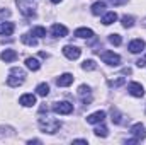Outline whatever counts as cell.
Wrapping results in <instances>:
<instances>
[{
  "label": "cell",
  "instance_id": "cell-1",
  "mask_svg": "<svg viewBox=\"0 0 146 145\" xmlns=\"http://www.w3.org/2000/svg\"><path fill=\"white\" fill-rule=\"evenodd\" d=\"M37 125H39L41 132H44V133H56V132L61 128V121L56 119V118H51V116H42V118H39Z\"/></svg>",
  "mask_w": 146,
  "mask_h": 145
},
{
  "label": "cell",
  "instance_id": "cell-2",
  "mask_svg": "<svg viewBox=\"0 0 146 145\" xmlns=\"http://www.w3.org/2000/svg\"><path fill=\"white\" fill-rule=\"evenodd\" d=\"M24 80H26V72H24L22 68H19V67L10 68L9 79H7V85H10V87H19V85L24 84Z\"/></svg>",
  "mask_w": 146,
  "mask_h": 145
},
{
  "label": "cell",
  "instance_id": "cell-3",
  "mask_svg": "<svg viewBox=\"0 0 146 145\" xmlns=\"http://www.w3.org/2000/svg\"><path fill=\"white\" fill-rule=\"evenodd\" d=\"M131 135H133V138H131V140H126V144H138V142L145 140L146 138L145 125H143V123H136V125H133V126H131Z\"/></svg>",
  "mask_w": 146,
  "mask_h": 145
},
{
  "label": "cell",
  "instance_id": "cell-4",
  "mask_svg": "<svg viewBox=\"0 0 146 145\" xmlns=\"http://www.w3.org/2000/svg\"><path fill=\"white\" fill-rule=\"evenodd\" d=\"M100 58H102L104 63H107L110 67H117V65L121 63V56L115 55L114 51H104V53L100 55Z\"/></svg>",
  "mask_w": 146,
  "mask_h": 145
},
{
  "label": "cell",
  "instance_id": "cell-5",
  "mask_svg": "<svg viewBox=\"0 0 146 145\" xmlns=\"http://www.w3.org/2000/svg\"><path fill=\"white\" fill-rule=\"evenodd\" d=\"M53 111H54L56 114H70V113H73V104H72V103H68V101L54 103Z\"/></svg>",
  "mask_w": 146,
  "mask_h": 145
},
{
  "label": "cell",
  "instance_id": "cell-6",
  "mask_svg": "<svg viewBox=\"0 0 146 145\" xmlns=\"http://www.w3.org/2000/svg\"><path fill=\"white\" fill-rule=\"evenodd\" d=\"M17 7H19V10H21V12H22L26 17H34V15H36L34 5L27 3L26 0H17Z\"/></svg>",
  "mask_w": 146,
  "mask_h": 145
},
{
  "label": "cell",
  "instance_id": "cell-7",
  "mask_svg": "<svg viewBox=\"0 0 146 145\" xmlns=\"http://www.w3.org/2000/svg\"><path fill=\"white\" fill-rule=\"evenodd\" d=\"M78 97L82 99V103L85 106H90V103H92V91H90V87L80 85L78 87Z\"/></svg>",
  "mask_w": 146,
  "mask_h": 145
},
{
  "label": "cell",
  "instance_id": "cell-8",
  "mask_svg": "<svg viewBox=\"0 0 146 145\" xmlns=\"http://www.w3.org/2000/svg\"><path fill=\"white\" fill-rule=\"evenodd\" d=\"M80 53H82V50L76 48V46H73V44H66V46L63 48V55H65L68 60H76V58L80 56Z\"/></svg>",
  "mask_w": 146,
  "mask_h": 145
},
{
  "label": "cell",
  "instance_id": "cell-9",
  "mask_svg": "<svg viewBox=\"0 0 146 145\" xmlns=\"http://www.w3.org/2000/svg\"><path fill=\"white\" fill-rule=\"evenodd\" d=\"M127 91H129V94L134 96V97H143V96H145V89H143V85L138 84V82H131V84L127 85Z\"/></svg>",
  "mask_w": 146,
  "mask_h": 145
},
{
  "label": "cell",
  "instance_id": "cell-10",
  "mask_svg": "<svg viewBox=\"0 0 146 145\" xmlns=\"http://www.w3.org/2000/svg\"><path fill=\"white\" fill-rule=\"evenodd\" d=\"M145 48H146V43L143 41V39H133V41L129 43V51L134 53V55L145 51Z\"/></svg>",
  "mask_w": 146,
  "mask_h": 145
},
{
  "label": "cell",
  "instance_id": "cell-11",
  "mask_svg": "<svg viewBox=\"0 0 146 145\" xmlns=\"http://www.w3.org/2000/svg\"><path fill=\"white\" fill-rule=\"evenodd\" d=\"M73 77L72 73H63V75H60L58 79H56V85L58 87H68V85H72L73 84Z\"/></svg>",
  "mask_w": 146,
  "mask_h": 145
},
{
  "label": "cell",
  "instance_id": "cell-12",
  "mask_svg": "<svg viewBox=\"0 0 146 145\" xmlns=\"http://www.w3.org/2000/svg\"><path fill=\"white\" fill-rule=\"evenodd\" d=\"M68 34V29L61 24H53L51 26V36L53 38H65Z\"/></svg>",
  "mask_w": 146,
  "mask_h": 145
},
{
  "label": "cell",
  "instance_id": "cell-13",
  "mask_svg": "<svg viewBox=\"0 0 146 145\" xmlns=\"http://www.w3.org/2000/svg\"><path fill=\"white\" fill-rule=\"evenodd\" d=\"M104 119H106V111H97V113H92L87 116V123H92V125L102 123Z\"/></svg>",
  "mask_w": 146,
  "mask_h": 145
},
{
  "label": "cell",
  "instance_id": "cell-14",
  "mask_svg": "<svg viewBox=\"0 0 146 145\" xmlns=\"http://www.w3.org/2000/svg\"><path fill=\"white\" fill-rule=\"evenodd\" d=\"M17 51L15 50H3L2 51V55H0V58L5 62V63H10V62H15L17 60Z\"/></svg>",
  "mask_w": 146,
  "mask_h": 145
},
{
  "label": "cell",
  "instance_id": "cell-15",
  "mask_svg": "<svg viewBox=\"0 0 146 145\" xmlns=\"http://www.w3.org/2000/svg\"><path fill=\"white\" fill-rule=\"evenodd\" d=\"M19 103H21L24 108H31V106L36 104V96H34V94H24V96H21Z\"/></svg>",
  "mask_w": 146,
  "mask_h": 145
},
{
  "label": "cell",
  "instance_id": "cell-16",
  "mask_svg": "<svg viewBox=\"0 0 146 145\" xmlns=\"http://www.w3.org/2000/svg\"><path fill=\"white\" fill-rule=\"evenodd\" d=\"M75 36L82 38V39H90V38H94V31L88 29V28H78L75 31Z\"/></svg>",
  "mask_w": 146,
  "mask_h": 145
},
{
  "label": "cell",
  "instance_id": "cell-17",
  "mask_svg": "<svg viewBox=\"0 0 146 145\" xmlns=\"http://www.w3.org/2000/svg\"><path fill=\"white\" fill-rule=\"evenodd\" d=\"M14 29H15V26L12 22H2L0 24V34L2 36H12Z\"/></svg>",
  "mask_w": 146,
  "mask_h": 145
},
{
  "label": "cell",
  "instance_id": "cell-18",
  "mask_svg": "<svg viewBox=\"0 0 146 145\" xmlns=\"http://www.w3.org/2000/svg\"><path fill=\"white\" fill-rule=\"evenodd\" d=\"M26 67H27L29 70H33V72H37V70L41 68V63H39V60H37V58L29 56V58H26Z\"/></svg>",
  "mask_w": 146,
  "mask_h": 145
},
{
  "label": "cell",
  "instance_id": "cell-19",
  "mask_svg": "<svg viewBox=\"0 0 146 145\" xmlns=\"http://www.w3.org/2000/svg\"><path fill=\"white\" fill-rule=\"evenodd\" d=\"M104 12H106V2H104V0L95 2V3L92 5V14H94V15H100V14H104Z\"/></svg>",
  "mask_w": 146,
  "mask_h": 145
},
{
  "label": "cell",
  "instance_id": "cell-20",
  "mask_svg": "<svg viewBox=\"0 0 146 145\" xmlns=\"http://www.w3.org/2000/svg\"><path fill=\"white\" fill-rule=\"evenodd\" d=\"M117 21V14L115 12H107L104 17H102V24L104 26H110V24H114Z\"/></svg>",
  "mask_w": 146,
  "mask_h": 145
},
{
  "label": "cell",
  "instance_id": "cell-21",
  "mask_svg": "<svg viewBox=\"0 0 146 145\" xmlns=\"http://www.w3.org/2000/svg\"><path fill=\"white\" fill-rule=\"evenodd\" d=\"M110 114H112V123H115V125H122V123H124V119H122L124 116L117 111V108L110 109Z\"/></svg>",
  "mask_w": 146,
  "mask_h": 145
},
{
  "label": "cell",
  "instance_id": "cell-22",
  "mask_svg": "<svg viewBox=\"0 0 146 145\" xmlns=\"http://www.w3.org/2000/svg\"><path fill=\"white\" fill-rule=\"evenodd\" d=\"M21 41L24 44H27V46H37V39L33 34H22L21 36Z\"/></svg>",
  "mask_w": 146,
  "mask_h": 145
},
{
  "label": "cell",
  "instance_id": "cell-23",
  "mask_svg": "<svg viewBox=\"0 0 146 145\" xmlns=\"http://www.w3.org/2000/svg\"><path fill=\"white\" fill-rule=\"evenodd\" d=\"M36 92H37V96H41V97H46V96L49 94V85H48L46 82L39 84V85L36 87Z\"/></svg>",
  "mask_w": 146,
  "mask_h": 145
},
{
  "label": "cell",
  "instance_id": "cell-24",
  "mask_svg": "<svg viewBox=\"0 0 146 145\" xmlns=\"http://www.w3.org/2000/svg\"><path fill=\"white\" fill-rule=\"evenodd\" d=\"M10 135H14V128L2 125V126H0V138H7V137H10Z\"/></svg>",
  "mask_w": 146,
  "mask_h": 145
},
{
  "label": "cell",
  "instance_id": "cell-25",
  "mask_svg": "<svg viewBox=\"0 0 146 145\" xmlns=\"http://www.w3.org/2000/svg\"><path fill=\"white\" fill-rule=\"evenodd\" d=\"M31 34H33V36H36V38H44V36H46V29H44L42 26H36V28H33Z\"/></svg>",
  "mask_w": 146,
  "mask_h": 145
},
{
  "label": "cell",
  "instance_id": "cell-26",
  "mask_svg": "<svg viewBox=\"0 0 146 145\" xmlns=\"http://www.w3.org/2000/svg\"><path fill=\"white\" fill-rule=\"evenodd\" d=\"M122 26L124 28H133L134 26V17L133 15H122Z\"/></svg>",
  "mask_w": 146,
  "mask_h": 145
},
{
  "label": "cell",
  "instance_id": "cell-27",
  "mask_svg": "<svg viewBox=\"0 0 146 145\" xmlns=\"http://www.w3.org/2000/svg\"><path fill=\"white\" fill-rule=\"evenodd\" d=\"M94 133H95V135H97V137H102V138H104V137H107V135H109V132H107V128H106V126H104V125H100V126H97V128H95V130H94Z\"/></svg>",
  "mask_w": 146,
  "mask_h": 145
},
{
  "label": "cell",
  "instance_id": "cell-28",
  "mask_svg": "<svg viewBox=\"0 0 146 145\" xmlns=\"http://www.w3.org/2000/svg\"><path fill=\"white\" fill-rule=\"evenodd\" d=\"M82 68H83V70H95V68H97V63H95L94 60H85L83 65H82Z\"/></svg>",
  "mask_w": 146,
  "mask_h": 145
},
{
  "label": "cell",
  "instance_id": "cell-29",
  "mask_svg": "<svg viewBox=\"0 0 146 145\" xmlns=\"http://www.w3.org/2000/svg\"><path fill=\"white\" fill-rule=\"evenodd\" d=\"M109 43L110 44H114V46H119V44L122 43V38L119 36V34H110L109 36Z\"/></svg>",
  "mask_w": 146,
  "mask_h": 145
},
{
  "label": "cell",
  "instance_id": "cell-30",
  "mask_svg": "<svg viewBox=\"0 0 146 145\" xmlns=\"http://www.w3.org/2000/svg\"><path fill=\"white\" fill-rule=\"evenodd\" d=\"M124 82H126V79H124V77H119L117 80H110V82H109V85L115 89V87H121V85H122Z\"/></svg>",
  "mask_w": 146,
  "mask_h": 145
},
{
  "label": "cell",
  "instance_id": "cell-31",
  "mask_svg": "<svg viewBox=\"0 0 146 145\" xmlns=\"http://www.w3.org/2000/svg\"><path fill=\"white\" fill-rule=\"evenodd\" d=\"M9 15H10V10L9 9H0V21L5 19V17H9Z\"/></svg>",
  "mask_w": 146,
  "mask_h": 145
},
{
  "label": "cell",
  "instance_id": "cell-32",
  "mask_svg": "<svg viewBox=\"0 0 146 145\" xmlns=\"http://www.w3.org/2000/svg\"><path fill=\"white\" fill-rule=\"evenodd\" d=\"M109 3H112V5H122V3H126V0H107Z\"/></svg>",
  "mask_w": 146,
  "mask_h": 145
},
{
  "label": "cell",
  "instance_id": "cell-33",
  "mask_svg": "<svg viewBox=\"0 0 146 145\" xmlns=\"http://www.w3.org/2000/svg\"><path fill=\"white\" fill-rule=\"evenodd\" d=\"M73 144H87V140L85 138H76V140H73Z\"/></svg>",
  "mask_w": 146,
  "mask_h": 145
},
{
  "label": "cell",
  "instance_id": "cell-34",
  "mask_svg": "<svg viewBox=\"0 0 146 145\" xmlns=\"http://www.w3.org/2000/svg\"><path fill=\"white\" fill-rule=\"evenodd\" d=\"M136 65H138V67H145V65H146V60H138V62H136Z\"/></svg>",
  "mask_w": 146,
  "mask_h": 145
},
{
  "label": "cell",
  "instance_id": "cell-35",
  "mask_svg": "<svg viewBox=\"0 0 146 145\" xmlns=\"http://www.w3.org/2000/svg\"><path fill=\"white\" fill-rule=\"evenodd\" d=\"M39 56H41V58H48V56H49V55H48V53H46V51H39Z\"/></svg>",
  "mask_w": 146,
  "mask_h": 145
},
{
  "label": "cell",
  "instance_id": "cell-36",
  "mask_svg": "<svg viewBox=\"0 0 146 145\" xmlns=\"http://www.w3.org/2000/svg\"><path fill=\"white\" fill-rule=\"evenodd\" d=\"M51 2H53V3H60L61 0H51Z\"/></svg>",
  "mask_w": 146,
  "mask_h": 145
},
{
  "label": "cell",
  "instance_id": "cell-37",
  "mask_svg": "<svg viewBox=\"0 0 146 145\" xmlns=\"http://www.w3.org/2000/svg\"><path fill=\"white\" fill-rule=\"evenodd\" d=\"M143 24H145V26H146V19H145V22H143Z\"/></svg>",
  "mask_w": 146,
  "mask_h": 145
}]
</instances>
